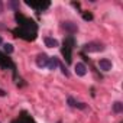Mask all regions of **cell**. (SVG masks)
Masks as SVG:
<instances>
[{"label":"cell","mask_w":123,"mask_h":123,"mask_svg":"<svg viewBox=\"0 0 123 123\" xmlns=\"http://www.w3.org/2000/svg\"><path fill=\"white\" fill-rule=\"evenodd\" d=\"M15 18H16V22H18L19 28L15 29L13 33H15L18 38H22V39H25V41H35L36 36H38V26H36V23H35L32 19L25 18V16L20 15L19 12H16Z\"/></svg>","instance_id":"6da1fadb"},{"label":"cell","mask_w":123,"mask_h":123,"mask_svg":"<svg viewBox=\"0 0 123 123\" xmlns=\"http://www.w3.org/2000/svg\"><path fill=\"white\" fill-rule=\"evenodd\" d=\"M74 45H75L74 38H73V36H67L65 41H64V46H62V49H61V52H62L64 59H65L67 64H71V61H73V54H71V52H73Z\"/></svg>","instance_id":"7a4b0ae2"},{"label":"cell","mask_w":123,"mask_h":123,"mask_svg":"<svg viewBox=\"0 0 123 123\" xmlns=\"http://www.w3.org/2000/svg\"><path fill=\"white\" fill-rule=\"evenodd\" d=\"M0 67H2V68H7V70L10 68L13 71V74H16V65L13 64V61L7 55H5L2 52H0Z\"/></svg>","instance_id":"3957f363"},{"label":"cell","mask_w":123,"mask_h":123,"mask_svg":"<svg viewBox=\"0 0 123 123\" xmlns=\"http://www.w3.org/2000/svg\"><path fill=\"white\" fill-rule=\"evenodd\" d=\"M83 49L86 52H100L104 49V45L100 43V42H90V43H86L83 46Z\"/></svg>","instance_id":"277c9868"},{"label":"cell","mask_w":123,"mask_h":123,"mask_svg":"<svg viewBox=\"0 0 123 123\" xmlns=\"http://www.w3.org/2000/svg\"><path fill=\"white\" fill-rule=\"evenodd\" d=\"M48 62H49V56L46 55V54H39L38 56H36V65L39 67V68H46L48 67Z\"/></svg>","instance_id":"5b68a950"},{"label":"cell","mask_w":123,"mask_h":123,"mask_svg":"<svg viewBox=\"0 0 123 123\" xmlns=\"http://www.w3.org/2000/svg\"><path fill=\"white\" fill-rule=\"evenodd\" d=\"M61 28H62L65 32H68L70 35H73V33H75V32L78 31V26H77V23H74V22H62Z\"/></svg>","instance_id":"8992f818"},{"label":"cell","mask_w":123,"mask_h":123,"mask_svg":"<svg viewBox=\"0 0 123 123\" xmlns=\"http://www.w3.org/2000/svg\"><path fill=\"white\" fill-rule=\"evenodd\" d=\"M26 5L29 6V7H33V9H36V10H45V9H48L49 7V2H38V3H32V2H26Z\"/></svg>","instance_id":"52a82bcc"},{"label":"cell","mask_w":123,"mask_h":123,"mask_svg":"<svg viewBox=\"0 0 123 123\" xmlns=\"http://www.w3.org/2000/svg\"><path fill=\"white\" fill-rule=\"evenodd\" d=\"M98 67H100V70H101V71L107 73V71H110V70H111V61H110V59H107V58H103V59H100V61H98Z\"/></svg>","instance_id":"ba28073f"},{"label":"cell","mask_w":123,"mask_h":123,"mask_svg":"<svg viewBox=\"0 0 123 123\" xmlns=\"http://www.w3.org/2000/svg\"><path fill=\"white\" fill-rule=\"evenodd\" d=\"M74 68H75V74H77L78 77H84V75L87 74V67H86L83 62H77Z\"/></svg>","instance_id":"9c48e42d"},{"label":"cell","mask_w":123,"mask_h":123,"mask_svg":"<svg viewBox=\"0 0 123 123\" xmlns=\"http://www.w3.org/2000/svg\"><path fill=\"white\" fill-rule=\"evenodd\" d=\"M43 42H45V45H46L48 48H56V46L59 45V42H58L56 39L51 38V36H45V38H43Z\"/></svg>","instance_id":"30bf717a"},{"label":"cell","mask_w":123,"mask_h":123,"mask_svg":"<svg viewBox=\"0 0 123 123\" xmlns=\"http://www.w3.org/2000/svg\"><path fill=\"white\" fill-rule=\"evenodd\" d=\"M58 67H59V61H58V58H56V56H49L48 68H49L51 71H54V70H56Z\"/></svg>","instance_id":"8fae6325"},{"label":"cell","mask_w":123,"mask_h":123,"mask_svg":"<svg viewBox=\"0 0 123 123\" xmlns=\"http://www.w3.org/2000/svg\"><path fill=\"white\" fill-rule=\"evenodd\" d=\"M68 104H70L71 107H77V109H86V107H87L84 103H78V101H75L73 97H68Z\"/></svg>","instance_id":"7c38bea8"},{"label":"cell","mask_w":123,"mask_h":123,"mask_svg":"<svg viewBox=\"0 0 123 123\" xmlns=\"http://www.w3.org/2000/svg\"><path fill=\"white\" fill-rule=\"evenodd\" d=\"M20 119L23 120V123H35V120H33L26 111H22V113H20Z\"/></svg>","instance_id":"4fadbf2b"},{"label":"cell","mask_w":123,"mask_h":123,"mask_svg":"<svg viewBox=\"0 0 123 123\" xmlns=\"http://www.w3.org/2000/svg\"><path fill=\"white\" fill-rule=\"evenodd\" d=\"M113 111L114 113H122L123 111V103L122 101H116L113 104Z\"/></svg>","instance_id":"5bb4252c"},{"label":"cell","mask_w":123,"mask_h":123,"mask_svg":"<svg viewBox=\"0 0 123 123\" xmlns=\"http://www.w3.org/2000/svg\"><path fill=\"white\" fill-rule=\"evenodd\" d=\"M3 49H5V54L10 55V54L13 52V45H12V43H5V45H3Z\"/></svg>","instance_id":"9a60e30c"},{"label":"cell","mask_w":123,"mask_h":123,"mask_svg":"<svg viewBox=\"0 0 123 123\" xmlns=\"http://www.w3.org/2000/svg\"><path fill=\"white\" fill-rule=\"evenodd\" d=\"M83 19L84 20H93V15L88 12H83Z\"/></svg>","instance_id":"2e32d148"},{"label":"cell","mask_w":123,"mask_h":123,"mask_svg":"<svg viewBox=\"0 0 123 123\" xmlns=\"http://www.w3.org/2000/svg\"><path fill=\"white\" fill-rule=\"evenodd\" d=\"M59 68L62 70V74H64L65 77H70V73H68V70H67V68H65V67H64L62 64H59Z\"/></svg>","instance_id":"e0dca14e"},{"label":"cell","mask_w":123,"mask_h":123,"mask_svg":"<svg viewBox=\"0 0 123 123\" xmlns=\"http://www.w3.org/2000/svg\"><path fill=\"white\" fill-rule=\"evenodd\" d=\"M9 6H10L12 9H15V10H18V9H19V3H18V2H10V3H9Z\"/></svg>","instance_id":"ac0fdd59"},{"label":"cell","mask_w":123,"mask_h":123,"mask_svg":"<svg viewBox=\"0 0 123 123\" xmlns=\"http://www.w3.org/2000/svg\"><path fill=\"white\" fill-rule=\"evenodd\" d=\"M10 123H23V120H22L20 117H18V119H15V120H12Z\"/></svg>","instance_id":"d6986e66"},{"label":"cell","mask_w":123,"mask_h":123,"mask_svg":"<svg viewBox=\"0 0 123 123\" xmlns=\"http://www.w3.org/2000/svg\"><path fill=\"white\" fill-rule=\"evenodd\" d=\"M3 9H5V6H3L2 2H0V13H3Z\"/></svg>","instance_id":"ffe728a7"},{"label":"cell","mask_w":123,"mask_h":123,"mask_svg":"<svg viewBox=\"0 0 123 123\" xmlns=\"http://www.w3.org/2000/svg\"><path fill=\"white\" fill-rule=\"evenodd\" d=\"M0 96H2V97H5V96H6V91H3V90H0Z\"/></svg>","instance_id":"44dd1931"},{"label":"cell","mask_w":123,"mask_h":123,"mask_svg":"<svg viewBox=\"0 0 123 123\" xmlns=\"http://www.w3.org/2000/svg\"><path fill=\"white\" fill-rule=\"evenodd\" d=\"M3 43V39H2V36H0V45H2Z\"/></svg>","instance_id":"7402d4cb"}]
</instances>
